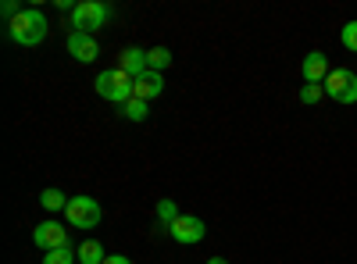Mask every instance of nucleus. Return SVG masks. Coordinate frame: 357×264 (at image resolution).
<instances>
[{
  "mask_svg": "<svg viewBox=\"0 0 357 264\" xmlns=\"http://www.w3.org/2000/svg\"><path fill=\"white\" fill-rule=\"evenodd\" d=\"M47 33H50V22L36 8H22V15L15 22H8V36L18 47H40L47 40Z\"/></svg>",
  "mask_w": 357,
  "mask_h": 264,
  "instance_id": "obj_1",
  "label": "nucleus"
},
{
  "mask_svg": "<svg viewBox=\"0 0 357 264\" xmlns=\"http://www.w3.org/2000/svg\"><path fill=\"white\" fill-rule=\"evenodd\" d=\"M118 68H122L129 79L146 75V72H151V65H146V50H139V47H126L122 57H118Z\"/></svg>",
  "mask_w": 357,
  "mask_h": 264,
  "instance_id": "obj_11",
  "label": "nucleus"
},
{
  "mask_svg": "<svg viewBox=\"0 0 357 264\" xmlns=\"http://www.w3.org/2000/svg\"><path fill=\"white\" fill-rule=\"evenodd\" d=\"M122 114H126L129 122H143V118H146V114H151V111H146V104H143V100H136V97H132V100H129V104L122 107Z\"/></svg>",
  "mask_w": 357,
  "mask_h": 264,
  "instance_id": "obj_17",
  "label": "nucleus"
},
{
  "mask_svg": "<svg viewBox=\"0 0 357 264\" xmlns=\"http://www.w3.org/2000/svg\"><path fill=\"white\" fill-rule=\"evenodd\" d=\"M207 264H229L225 257H211V261H207Z\"/></svg>",
  "mask_w": 357,
  "mask_h": 264,
  "instance_id": "obj_22",
  "label": "nucleus"
},
{
  "mask_svg": "<svg viewBox=\"0 0 357 264\" xmlns=\"http://www.w3.org/2000/svg\"><path fill=\"white\" fill-rule=\"evenodd\" d=\"M0 11H4V18H8V22H15V18L22 15V8L15 4V0H4V4H0Z\"/></svg>",
  "mask_w": 357,
  "mask_h": 264,
  "instance_id": "obj_20",
  "label": "nucleus"
},
{
  "mask_svg": "<svg viewBox=\"0 0 357 264\" xmlns=\"http://www.w3.org/2000/svg\"><path fill=\"white\" fill-rule=\"evenodd\" d=\"M65 218H68L72 228H97L104 211H100V203L93 196H72L68 208H65Z\"/></svg>",
  "mask_w": 357,
  "mask_h": 264,
  "instance_id": "obj_4",
  "label": "nucleus"
},
{
  "mask_svg": "<svg viewBox=\"0 0 357 264\" xmlns=\"http://www.w3.org/2000/svg\"><path fill=\"white\" fill-rule=\"evenodd\" d=\"M321 86H325V97H333L336 104H357V72L333 68Z\"/></svg>",
  "mask_w": 357,
  "mask_h": 264,
  "instance_id": "obj_5",
  "label": "nucleus"
},
{
  "mask_svg": "<svg viewBox=\"0 0 357 264\" xmlns=\"http://www.w3.org/2000/svg\"><path fill=\"white\" fill-rule=\"evenodd\" d=\"M301 72H304V82H314V86H321L325 79H329V57H325L321 50H311L307 57H304V65H301Z\"/></svg>",
  "mask_w": 357,
  "mask_h": 264,
  "instance_id": "obj_10",
  "label": "nucleus"
},
{
  "mask_svg": "<svg viewBox=\"0 0 357 264\" xmlns=\"http://www.w3.org/2000/svg\"><path fill=\"white\" fill-rule=\"evenodd\" d=\"M104 261H107L104 243H97V240H86V243H79V264H104Z\"/></svg>",
  "mask_w": 357,
  "mask_h": 264,
  "instance_id": "obj_12",
  "label": "nucleus"
},
{
  "mask_svg": "<svg viewBox=\"0 0 357 264\" xmlns=\"http://www.w3.org/2000/svg\"><path fill=\"white\" fill-rule=\"evenodd\" d=\"M168 232H172V240H175V243L193 247V243H200V240L207 236V225H204L200 218H193V215H178V218L168 225Z\"/></svg>",
  "mask_w": 357,
  "mask_h": 264,
  "instance_id": "obj_6",
  "label": "nucleus"
},
{
  "mask_svg": "<svg viewBox=\"0 0 357 264\" xmlns=\"http://www.w3.org/2000/svg\"><path fill=\"white\" fill-rule=\"evenodd\" d=\"M340 40H343V47H347L350 54H357V22H347V25L340 29Z\"/></svg>",
  "mask_w": 357,
  "mask_h": 264,
  "instance_id": "obj_19",
  "label": "nucleus"
},
{
  "mask_svg": "<svg viewBox=\"0 0 357 264\" xmlns=\"http://www.w3.org/2000/svg\"><path fill=\"white\" fill-rule=\"evenodd\" d=\"M161 93H165V75H161V72H146V75H139L136 86H132V97L143 100V104H151V100L161 97Z\"/></svg>",
  "mask_w": 357,
  "mask_h": 264,
  "instance_id": "obj_9",
  "label": "nucleus"
},
{
  "mask_svg": "<svg viewBox=\"0 0 357 264\" xmlns=\"http://www.w3.org/2000/svg\"><path fill=\"white\" fill-rule=\"evenodd\" d=\"M33 243H36L43 254L61 250V247H72V243H68V228L57 225V222H40V225L33 228Z\"/></svg>",
  "mask_w": 357,
  "mask_h": 264,
  "instance_id": "obj_7",
  "label": "nucleus"
},
{
  "mask_svg": "<svg viewBox=\"0 0 357 264\" xmlns=\"http://www.w3.org/2000/svg\"><path fill=\"white\" fill-rule=\"evenodd\" d=\"M68 200H72V196H65L61 189H43V193H40V203H43L47 211H65Z\"/></svg>",
  "mask_w": 357,
  "mask_h": 264,
  "instance_id": "obj_13",
  "label": "nucleus"
},
{
  "mask_svg": "<svg viewBox=\"0 0 357 264\" xmlns=\"http://www.w3.org/2000/svg\"><path fill=\"white\" fill-rule=\"evenodd\" d=\"M132 86H136V79H129L122 68H107V72L97 75V93L107 104H122L126 107L132 100Z\"/></svg>",
  "mask_w": 357,
  "mask_h": 264,
  "instance_id": "obj_3",
  "label": "nucleus"
},
{
  "mask_svg": "<svg viewBox=\"0 0 357 264\" xmlns=\"http://www.w3.org/2000/svg\"><path fill=\"white\" fill-rule=\"evenodd\" d=\"M146 65H151V72H165V68L172 65V50H168V47L146 50Z\"/></svg>",
  "mask_w": 357,
  "mask_h": 264,
  "instance_id": "obj_14",
  "label": "nucleus"
},
{
  "mask_svg": "<svg viewBox=\"0 0 357 264\" xmlns=\"http://www.w3.org/2000/svg\"><path fill=\"white\" fill-rule=\"evenodd\" d=\"M68 54L75 57L79 65H89L100 57V43L97 36H86V33H68Z\"/></svg>",
  "mask_w": 357,
  "mask_h": 264,
  "instance_id": "obj_8",
  "label": "nucleus"
},
{
  "mask_svg": "<svg viewBox=\"0 0 357 264\" xmlns=\"http://www.w3.org/2000/svg\"><path fill=\"white\" fill-rule=\"evenodd\" d=\"M79 261V250L75 247H61V250H50L43 257V264H75Z\"/></svg>",
  "mask_w": 357,
  "mask_h": 264,
  "instance_id": "obj_15",
  "label": "nucleus"
},
{
  "mask_svg": "<svg viewBox=\"0 0 357 264\" xmlns=\"http://www.w3.org/2000/svg\"><path fill=\"white\" fill-rule=\"evenodd\" d=\"M104 264H132V261H129L126 254H107V261H104Z\"/></svg>",
  "mask_w": 357,
  "mask_h": 264,
  "instance_id": "obj_21",
  "label": "nucleus"
},
{
  "mask_svg": "<svg viewBox=\"0 0 357 264\" xmlns=\"http://www.w3.org/2000/svg\"><path fill=\"white\" fill-rule=\"evenodd\" d=\"M111 18V8L104 4V0H79L75 11H72V33H86L93 36L97 29H104Z\"/></svg>",
  "mask_w": 357,
  "mask_h": 264,
  "instance_id": "obj_2",
  "label": "nucleus"
},
{
  "mask_svg": "<svg viewBox=\"0 0 357 264\" xmlns=\"http://www.w3.org/2000/svg\"><path fill=\"white\" fill-rule=\"evenodd\" d=\"M321 97H325V86H314V82L301 86V104H318Z\"/></svg>",
  "mask_w": 357,
  "mask_h": 264,
  "instance_id": "obj_18",
  "label": "nucleus"
},
{
  "mask_svg": "<svg viewBox=\"0 0 357 264\" xmlns=\"http://www.w3.org/2000/svg\"><path fill=\"white\" fill-rule=\"evenodd\" d=\"M154 215H158V222L172 225V222L178 218V208H175V200H158V208H154Z\"/></svg>",
  "mask_w": 357,
  "mask_h": 264,
  "instance_id": "obj_16",
  "label": "nucleus"
}]
</instances>
